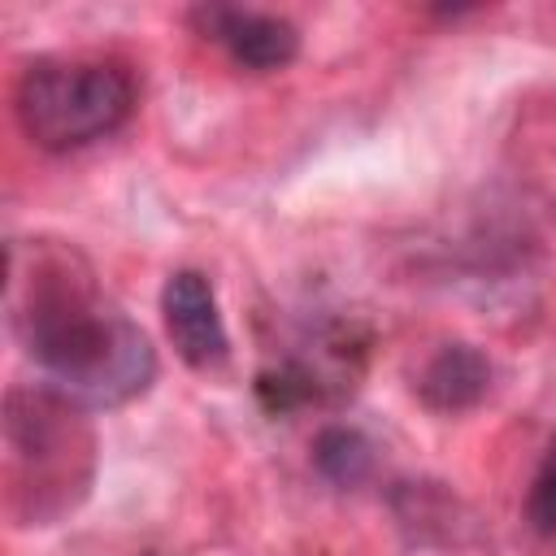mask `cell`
<instances>
[{"label": "cell", "instance_id": "6da1fadb", "mask_svg": "<svg viewBox=\"0 0 556 556\" xmlns=\"http://www.w3.org/2000/svg\"><path fill=\"white\" fill-rule=\"evenodd\" d=\"M13 330L48 387L83 408H117L156 378L143 326L113 304L78 252L43 248L13 287Z\"/></svg>", "mask_w": 556, "mask_h": 556}, {"label": "cell", "instance_id": "7a4b0ae2", "mask_svg": "<svg viewBox=\"0 0 556 556\" xmlns=\"http://www.w3.org/2000/svg\"><path fill=\"white\" fill-rule=\"evenodd\" d=\"M135 113V78L96 56H39L13 83V117L43 152H74Z\"/></svg>", "mask_w": 556, "mask_h": 556}, {"label": "cell", "instance_id": "3957f363", "mask_svg": "<svg viewBox=\"0 0 556 556\" xmlns=\"http://www.w3.org/2000/svg\"><path fill=\"white\" fill-rule=\"evenodd\" d=\"M195 35L226 48V56L243 70L269 74L300 56V26L282 13L243 9V4H195L187 13Z\"/></svg>", "mask_w": 556, "mask_h": 556}, {"label": "cell", "instance_id": "277c9868", "mask_svg": "<svg viewBox=\"0 0 556 556\" xmlns=\"http://www.w3.org/2000/svg\"><path fill=\"white\" fill-rule=\"evenodd\" d=\"M161 321L165 334L174 343V352L182 356V365L191 369H217L230 356V334L217 308V291L208 282V274L200 269H174L161 287Z\"/></svg>", "mask_w": 556, "mask_h": 556}, {"label": "cell", "instance_id": "5b68a950", "mask_svg": "<svg viewBox=\"0 0 556 556\" xmlns=\"http://www.w3.org/2000/svg\"><path fill=\"white\" fill-rule=\"evenodd\" d=\"M491 391V361L473 343H443L417 374V395L434 413H465Z\"/></svg>", "mask_w": 556, "mask_h": 556}, {"label": "cell", "instance_id": "8992f818", "mask_svg": "<svg viewBox=\"0 0 556 556\" xmlns=\"http://www.w3.org/2000/svg\"><path fill=\"white\" fill-rule=\"evenodd\" d=\"M313 465L334 486H356V482H365L374 473V443L352 426H330L313 443Z\"/></svg>", "mask_w": 556, "mask_h": 556}, {"label": "cell", "instance_id": "52a82bcc", "mask_svg": "<svg viewBox=\"0 0 556 556\" xmlns=\"http://www.w3.org/2000/svg\"><path fill=\"white\" fill-rule=\"evenodd\" d=\"M526 521L534 534L552 539L556 534V439L547 443L534 478H530V495H526Z\"/></svg>", "mask_w": 556, "mask_h": 556}]
</instances>
